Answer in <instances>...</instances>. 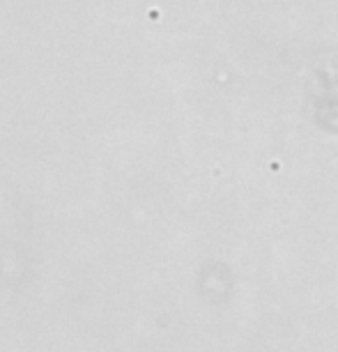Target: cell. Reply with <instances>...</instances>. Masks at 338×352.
Returning <instances> with one entry per match:
<instances>
[]
</instances>
